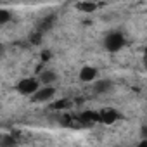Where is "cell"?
Segmentation results:
<instances>
[{"label": "cell", "mask_w": 147, "mask_h": 147, "mask_svg": "<svg viewBox=\"0 0 147 147\" xmlns=\"http://www.w3.org/2000/svg\"><path fill=\"white\" fill-rule=\"evenodd\" d=\"M42 55H43V57H42L43 61H49V59H50V52H47V50H45V52H43Z\"/></svg>", "instance_id": "7c38bea8"}, {"label": "cell", "mask_w": 147, "mask_h": 147, "mask_svg": "<svg viewBox=\"0 0 147 147\" xmlns=\"http://www.w3.org/2000/svg\"><path fill=\"white\" fill-rule=\"evenodd\" d=\"M76 9L85 12V14H92L94 11H97V4H94V2H80V4H76Z\"/></svg>", "instance_id": "ba28073f"}, {"label": "cell", "mask_w": 147, "mask_h": 147, "mask_svg": "<svg viewBox=\"0 0 147 147\" xmlns=\"http://www.w3.org/2000/svg\"><path fill=\"white\" fill-rule=\"evenodd\" d=\"M14 137H9V135H4L2 137V142H0V145L2 147H14Z\"/></svg>", "instance_id": "9c48e42d"}, {"label": "cell", "mask_w": 147, "mask_h": 147, "mask_svg": "<svg viewBox=\"0 0 147 147\" xmlns=\"http://www.w3.org/2000/svg\"><path fill=\"white\" fill-rule=\"evenodd\" d=\"M140 147H147V142H142V144H140Z\"/></svg>", "instance_id": "4fadbf2b"}, {"label": "cell", "mask_w": 147, "mask_h": 147, "mask_svg": "<svg viewBox=\"0 0 147 147\" xmlns=\"http://www.w3.org/2000/svg\"><path fill=\"white\" fill-rule=\"evenodd\" d=\"M40 80L38 78H24V80H21L19 83H18V90H19V94H23V95H35L38 90H40Z\"/></svg>", "instance_id": "6da1fadb"}, {"label": "cell", "mask_w": 147, "mask_h": 147, "mask_svg": "<svg viewBox=\"0 0 147 147\" xmlns=\"http://www.w3.org/2000/svg\"><path fill=\"white\" fill-rule=\"evenodd\" d=\"M38 80H40L42 87H54L57 76H55V73H54V71H50V69H43L40 75H38Z\"/></svg>", "instance_id": "277c9868"}, {"label": "cell", "mask_w": 147, "mask_h": 147, "mask_svg": "<svg viewBox=\"0 0 147 147\" xmlns=\"http://www.w3.org/2000/svg\"><path fill=\"white\" fill-rule=\"evenodd\" d=\"M106 49L107 50H111V52H118L123 45H125V38H123V35L121 33H111V35H107L106 36Z\"/></svg>", "instance_id": "7a4b0ae2"}, {"label": "cell", "mask_w": 147, "mask_h": 147, "mask_svg": "<svg viewBox=\"0 0 147 147\" xmlns=\"http://www.w3.org/2000/svg\"><path fill=\"white\" fill-rule=\"evenodd\" d=\"M9 21H11V14L5 9H2V11H0V24H5Z\"/></svg>", "instance_id": "30bf717a"}, {"label": "cell", "mask_w": 147, "mask_h": 147, "mask_svg": "<svg viewBox=\"0 0 147 147\" xmlns=\"http://www.w3.org/2000/svg\"><path fill=\"white\" fill-rule=\"evenodd\" d=\"M99 119L102 123H106V125H111V123H114L118 119V111L113 109V107H106V109H102L99 113Z\"/></svg>", "instance_id": "5b68a950"}, {"label": "cell", "mask_w": 147, "mask_h": 147, "mask_svg": "<svg viewBox=\"0 0 147 147\" xmlns=\"http://www.w3.org/2000/svg\"><path fill=\"white\" fill-rule=\"evenodd\" d=\"M55 97V88L54 87H42L35 95H33V100L35 102H49Z\"/></svg>", "instance_id": "3957f363"}, {"label": "cell", "mask_w": 147, "mask_h": 147, "mask_svg": "<svg viewBox=\"0 0 147 147\" xmlns=\"http://www.w3.org/2000/svg\"><path fill=\"white\" fill-rule=\"evenodd\" d=\"M66 106H69V100H59V102H54V109H64Z\"/></svg>", "instance_id": "8fae6325"}, {"label": "cell", "mask_w": 147, "mask_h": 147, "mask_svg": "<svg viewBox=\"0 0 147 147\" xmlns=\"http://www.w3.org/2000/svg\"><path fill=\"white\" fill-rule=\"evenodd\" d=\"M80 80L85 82V83H92V82H95V80H97V69L92 67V66H85V67H82V71H80Z\"/></svg>", "instance_id": "8992f818"}, {"label": "cell", "mask_w": 147, "mask_h": 147, "mask_svg": "<svg viewBox=\"0 0 147 147\" xmlns=\"http://www.w3.org/2000/svg\"><path fill=\"white\" fill-rule=\"evenodd\" d=\"M111 82L109 80H99L97 83H94V92L95 94H106L107 90H111Z\"/></svg>", "instance_id": "52a82bcc"}]
</instances>
